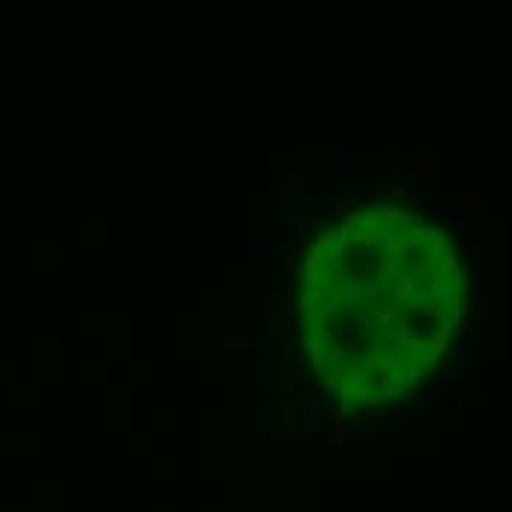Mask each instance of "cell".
<instances>
[{
    "label": "cell",
    "mask_w": 512,
    "mask_h": 512,
    "mask_svg": "<svg viewBox=\"0 0 512 512\" xmlns=\"http://www.w3.org/2000/svg\"><path fill=\"white\" fill-rule=\"evenodd\" d=\"M374 318H377V330H383V327H389V324L398 318V312H395V309H377Z\"/></svg>",
    "instance_id": "13"
},
{
    "label": "cell",
    "mask_w": 512,
    "mask_h": 512,
    "mask_svg": "<svg viewBox=\"0 0 512 512\" xmlns=\"http://www.w3.org/2000/svg\"><path fill=\"white\" fill-rule=\"evenodd\" d=\"M395 283H398V289H395V312H401L412 300V295H415V280L412 277H398Z\"/></svg>",
    "instance_id": "3"
},
{
    "label": "cell",
    "mask_w": 512,
    "mask_h": 512,
    "mask_svg": "<svg viewBox=\"0 0 512 512\" xmlns=\"http://www.w3.org/2000/svg\"><path fill=\"white\" fill-rule=\"evenodd\" d=\"M345 289H350L353 295H359L362 300H374L377 297V292H380V283L377 280H371V277H356V280H348L345 277V283H342Z\"/></svg>",
    "instance_id": "2"
},
{
    "label": "cell",
    "mask_w": 512,
    "mask_h": 512,
    "mask_svg": "<svg viewBox=\"0 0 512 512\" xmlns=\"http://www.w3.org/2000/svg\"><path fill=\"white\" fill-rule=\"evenodd\" d=\"M333 233H336V242H348V239H353V233H356V227H353V224H350V218L345 215V218L339 221V227H336Z\"/></svg>",
    "instance_id": "9"
},
{
    "label": "cell",
    "mask_w": 512,
    "mask_h": 512,
    "mask_svg": "<svg viewBox=\"0 0 512 512\" xmlns=\"http://www.w3.org/2000/svg\"><path fill=\"white\" fill-rule=\"evenodd\" d=\"M315 339H324V342H336V339H339V333H336V330H330L327 324H318V327H315Z\"/></svg>",
    "instance_id": "14"
},
{
    "label": "cell",
    "mask_w": 512,
    "mask_h": 512,
    "mask_svg": "<svg viewBox=\"0 0 512 512\" xmlns=\"http://www.w3.org/2000/svg\"><path fill=\"white\" fill-rule=\"evenodd\" d=\"M330 362H333V365H350V362H353V356L348 353V348L333 345V348H330Z\"/></svg>",
    "instance_id": "11"
},
{
    "label": "cell",
    "mask_w": 512,
    "mask_h": 512,
    "mask_svg": "<svg viewBox=\"0 0 512 512\" xmlns=\"http://www.w3.org/2000/svg\"><path fill=\"white\" fill-rule=\"evenodd\" d=\"M480 206H483V200H477V197L468 200V212H480Z\"/></svg>",
    "instance_id": "20"
},
{
    "label": "cell",
    "mask_w": 512,
    "mask_h": 512,
    "mask_svg": "<svg viewBox=\"0 0 512 512\" xmlns=\"http://www.w3.org/2000/svg\"><path fill=\"white\" fill-rule=\"evenodd\" d=\"M412 303H415V306L421 309V315H424V318H430V321H433V318H439V312H442V306H439L433 297H418V300H412Z\"/></svg>",
    "instance_id": "7"
},
{
    "label": "cell",
    "mask_w": 512,
    "mask_h": 512,
    "mask_svg": "<svg viewBox=\"0 0 512 512\" xmlns=\"http://www.w3.org/2000/svg\"><path fill=\"white\" fill-rule=\"evenodd\" d=\"M418 165H427V168H433V153H418Z\"/></svg>",
    "instance_id": "19"
},
{
    "label": "cell",
    "mask_w": 512,
    "mask_h": 512,
    "mask_svg": "<svg viewBox=\"0 0 512 512\" xmlns=\"http://www.w3.org/2000/svg\"><path fill=\"white\" fill-rule=\"evenodd\" d=\"M427 292H430V297H433L439 306H448V303H451V292H448V286H442V283H430Z\"/></svg>",
    "instance_id": "8"
},
{
    "label": "cell",
    "mask_w": 512,
    "mask_h": 512,
    "mask_svg": "<svg viewBox=\"0 0 512 512\" xmlns=\"http://www.w3.org/2000/svg\"><path fill=\"white\" fill-rule=\"evenodd\" d=\"M430 242H433L436 247H448V236H445L442 230H430Z\"/></svg>",
    "instance_id": "16"
},
{
    "label": "cell",
    "mask_w": 512,
    "mask_h": 512,
    "mask_svg": "<svg viewBox=\"0 0 512 512\" xmlns=\"http://www.w3.org/2000/svg\"><path fill=\"white\" fill-rule=\"evenodd\" d=\"M404 236H406L409 242H418V244H421V242H427V239H430V230H427L424 224H409Z\"/></svg>",
    "instance_id": "10"
},
{
    "label": "cell",
    "mask_w": 512,
    "mask_h": 512,
    "mask_svg": "<svg viewBox=\"0 0 512 512\" xmlns=\"http://www.w3.org/2000/svg\"><path fill=\"white\" fill-rule=\"evenodd\" d=\"M318 262H321V250L306 253V259H303V283H315V286H318V280H321V274H318Z\"/></svg>",
    "instance_id": "5"
},
{
    "label": "cell",
    "mask_w": 512,
    "mask_h": 512,
    "mask_svg": "<svg viewBox=\"0 0 512 512\" xmlns=\"http://www.w3.org/2000/svg\"><path fill=\"white\" fill-rule=\"evenodd\" d=\"M398 277H401V271H398V262H395V259H392V256L386 253V256L380 259V265H377V277H374V280H377V283H395Z\"/></svg>",
    "instance_id": "4"
},
{
    "label": "cell",
    "mask_w": 512,
    "mask_h": 512,
    "mask_svg": "<svg viewBox=\"0 0 512 512\" xmlns=\"http://www.w3.org/2000/svg\"><path fill=\"white\" fill-rule=\"evenodd\" d=\"M442 280H448L454 289H462L465 277H462V262L454 250H445L442 253Z\"/></svg>",
    "instance_id": "1"
},
{
    "label": "cell",
    "mask_w": 512,
    "mask_h": 512,
    "mask_svg": "<svg viewBox=\"0 0 512 512\" xmlns=\"http://www.w3.org/2000/svg\"><path fill=\"white\" fill-rule=\"evenodd\" d=\"M336 239H330V236H318V250H330L333 256H336Z\"/></svg>",
    "instance_id": "15"
},
{
    "label": "cell",
    "mask_w": 512,
    "mask_h": 512,
    "mask_svg": "<svg viewBox=\"0 0 512 512\" xmlns=\"http://www.w3.org/2000/svg\"><path fill=\"white\" fill-rule=\"evenodd\" d=\"M318 303H321V321H318V324H327V321H330V315H333V309H336V300L318 292Z\"/></svg>",
    "instance_id": "12"
},
{
    "label": "cell",
    "mask_w": 512,
    "mask_h": 512,
    "mask_svg": "<svg viewBox=\"0 0 512 512\" xmlns=\"http://www.w3.org/2000/svg\"><path fill=\"white\" fill-rule=\"evenodd\" d=\"M345 274H348V256H342V259H336V262L330 265L327 280H330V283H336V286H342V283H345Z\"/></svg>",
    "instance_id": "6"
},
{
    "label": "cell",
    "mask_w": 512,
    "mask_h": 512,
    "mask_svg": "<svg viewBox=\"0 0 512 512\" xmlns=\"http://www.w3.org/2000/svg\"><path fill=\"white\" fill-rule=\"evenodd\" d=\"M300 239H303V236H300V224H297V227L292 230V256L300 253Z\"/></svg>",
    "instance_id": "17"
},
{
    "label": "cell",
    "mask_w": 512,
    "mask_h": 512,
    "mask_svg": "<svg viewBox=\"0 0 512 512\" xmlns=\"http://www.w3.org/2000/svg\"><path fill=\"white\" fill-rule=\"evenodd\" d=\"M451 221H454V224L462 230V236H468V218H465V215H459V212H457V215H451Z\"/></svg>",
    "instance_id": "18"
}]
</instances>
